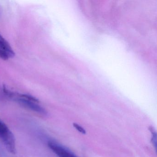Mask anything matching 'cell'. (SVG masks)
I'll list each match as a JSON object with an SVG mask.
<instances>
[{
    "mask_svg": "<svg viewBox=\"0 0 157 157\" xmlns=\"http://www.w3.org/2000/svg\"><path fill=\"white\" fill-rule=\"evenodd\" d=\"M48 147L58 157H78L71 151L58 143L48 141Z\"/></svg>",
    "mask_w": 157,
    "mask_h": 157,
    "instance_id": "cell-3",
    "label": "cell"
},
{
    "mask_svg": "<svg viewBox=\"0 0 157 157\" xmlns=\"http://www.w3.org/2000/svg\"><path fill=\"white\" fill-rule=\"evenodd\" d=\"M151 132V141H152V144L155 147V150H156V147H157V134L155 131L152 130Z\"/></svg>",
    "mask_w": 157,
    "mask_h": 157,
    "instance_id": "cell-5",
    "label": "cell"
},
{
    "mask_svg": "<svg viewBox=\"0 0 157 157\" xmlns=\"http://www.w3.org/2000/svg\"><path fill=\"white\" fill-rule=\"evenodd\" d=\"M0 140L7 150L12 154L16 153L15 137L9 127L0 119Z\"/></svg>",
    "mask_w": 157,
    "mask_h": 157,
    "instance_id": "cell-2",
    "label": "cell"
},
{
    "mask_svg": "<svg viewBox=\"0 0 157 157\" xmlns=\"http://www.w3.org/2000/svg\"><path fill=\"white\" fill-rule=\"evenodd\" d=\"M8 96L15 100L22 106L33 112L42 115L46 116L47 114L46 110L39 104V100L32 95L19 94L10 90Z\"/></svg>",
    "mask_w": 157,
    "mask_h": 157,
    "instance_id": "cell-1",
    "label": "cell"
},
{
    "mask_svg": "<svg viewBox=\"0 0 157 157\" xmlns=\"http://www.w3.org/2000/svg\"><path fill=\"white\" fill-rule=\"evenodd\" d=\"M0 50H3L8 53L10 58L15 56L14 51L8 42L0 34Z\"/></svg>",
    "mask_w": 157,
    "mask_h": 157,
    "instance_id": "cell-4",
    "label": "cell"
},
{
    "mask_svg": "<svg viewBox=\"0 0 157 157\" xmlns=\"http://www.w3.org/2000/svg\"><path fill=\"white\" fill-rule=\"evenodd\" d=\"M73 126H74L75 128H76V129H77L79 132H80V133H82V134H86V131H85V129H84L82 127L79 125L76 124V123H74V124H73Z\"/></svg>",
    "mask_w": 157,
    "mask_h": 157,
    "instance_id": "cell-6",
    "label": "cell"
}]
</instances>
